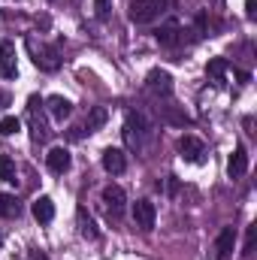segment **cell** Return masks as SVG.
Masks as SVG:
<instances>
[{
  "label": "cell",
  "instance_id": "1",
  "mask_svg": "<svg viewBox=\"0 0 257 260\" xmlns=\"http://www.w3.org/2000/svg\"><path fill=\"white\" fill-rule=\"evenodd\" d=\"M124 142L133 151H145L154 142V121L145 112H130L124 121Z\"/></svg>",
  "mask_w": 257,
  "mask_h": 260
},
{
  "label": "cell",
  "instance_id": "2",
  "mask_svg": "<svg viewBox=\"0 0 257 260\" xmlns=\"http://www.w3.org/2000/svg\"><path fill=\"white\" fill-rule=\"evenodd\" d=\"M27 49H30V58H34V64L40 67V70L55 73V70L61 67V55H58L55 46H46L43 40L37 43V37H27Z\"/></svg>",
  "mask_w": 257,
  "mask_h": 260
},
{
  "label": "cell",
  "instance_id": "3",
  "mask_svg": "<svg viewBox=\"0 0 257 260\" xmlns=\"http://www.w3.org/2000/svg\"><path fill=\"white\" fill-rule=\"evenodd\" d=\"M27 124H30V139L34 142H46L52 136V130L43 118V103L37 97H30V103H27Z\"/></svg>",
  "mask_w": 257,
  "mask_h": 260
},
{
  "label": "cell",
  "instance_id": "4",
  "mask_svg": "<svg viewBox=\"0 0 257 260\" xmlns=\"http://www.w3.org/2000/svg\"><path fill=\"white\" fill-rule=\"evenodd\" d=\"M145 91L160 103V100H170V94H173V76L167 73V70H151L148 73V79H145Z\"/></svg>",
  "mask_w": 257,
  "mask_h": 260
},
{
  "label": "cell",
  "instance_id": "5",
  "mask_svg": "<svg viewBox=\"0 0 257 260\" xmlns=\"http://www.w3.org/2000/svg\"><path fill=\"white\" fill-rule=\"evenodd\" d=\"M164 12V0H133L130 3V21L136 24H148Z\"/></svg>",
  "mask_w": 257,
  "mask_h": 260
},
{
  "label": "cell",
  "instance_id": "6",
  "mask_svg": "<svg viewBox=\"0 0 257 260\" xmlns=\"http://www.w3.org/2000/svg\"><path fill=\"white\" fill-rule=\"evenodd\" d=\"M188 34H191V30H185L179 21H167V24H160V27L154 30V40H157L160 46H182V43L191 40Z\"/></svg>",
  "mask_w": 257,
  "mask_h": 260
},
{
  "label": "cell",
  "instance_id": "7",
  "mask_svg": "<svg viewBox=\"0 0 257 260\" xmlns=\"http://www.w3.org/2000/svg\"><path fill=\"white\" fill-rule=\"evenodd\" d=\"M103 124H106V109L103 106H94L82 124H76V127L70 130V139H82L85 133H94V130H100Z\"/></svg>",
  "mask_w": 257,
  "mask_h": 260
},
{
  "label": "cell",
  "instance_id": "8",
  "mask_svg": "<svg viewBox=\"0 0 257 260\" xmlns=\"http://www.w3.org/2000/svg\"><path fill=\"white\" fill-rule=\"evenodd\" d=\"M103 203H106V212H109V218H121L124 215V206H127V197L124 191L118 188V185H109V188H103Z\"/></svg>",
  "mask_w": 257,
  "mask_h": 260
},
{
  "label": "cell",
  "instance_id": "9",
  "mask_svg": "<svg viewBox=\"0 0 257 260\" xmlns=\"http://www.w3.org/2000/svg\"><path fill=\"white\" fill-rule=\"evenodd\" d=\"M154 218H157V209L151 200H136L133 203V224L142 227V230H151L154 227Z\"/></svg>",
  "mask_w": 257,
  "mask_h": 260
},
{
  "label": "cell",
  "instance_id": "10",
  "mask_svg": "<svg viewBox=\"0 0 257 260\" xmlns=\"http://www.w3.org/2000/svg\"><path fill=\"white\" fill-rule=\"evenodd\" d=\"M18 64H15V43L3 40L0 43V79H15Z\"/></svg>",
  "mask_w": 257,
  "mask_h": 260
},
{
  "label": "cell",
  "instance_id": "11",
  "mask_svg": "<svg viewBox=\"0 0 257 260\" xmlns=\"http://www.w3.org/2000/svg\"><path fill=\"white\" fill-rule=\"evenodd\" d=\"M248 173V154H245V145H236L230 160H227V176L230 179H242Z\"/></svg>",
  "mask_w": 257,
  "mask_h": 260
},
{
  "label": "cell",
  "instance_id": "12",
  "mask_svg": "<svg viewBox=\"0 0 257 260\" xmlns=\"http://www.w3.org/2000/svg\"><path fill=\"white\" fill-rule=\"evenodd\" d=\"M179 151H182V157H185V160H191V164L203 160V154H206L203 142H200L197 136H191V133H185V136L179 139Z\"/></svg>",
  "mask_w": 257,
  "mask_h": 260
},
{
  "label": "cell",
  "instance_id": "13",
  "mask_svg": "<svg viewBox=\"0 0 257 260\" xmlns=\"http://www.w3.org/2000/svg\"><path fill=\"white\" fill-rule=\"evenodd\" d=\"M100 160H103V170H106V173H112V176H118V173H124V170H127V157H124V151H121V148H106Z\"/></svg>",
  "mask_w": 257,
  "mask_h": 260
},
{
  "label": "cell",
  "instance_id": "14",
  "mask_svg": "<svg viewBox=\"0 0 257 260\" xmlns=\"http://www.w3.org/2000/svg\"><path fill=\"white\" fill-rule=\"evenodd\" d=\"M233 245H236V230L233 227H224L215 239V257L218 260H227L233 254Z\"/></svg>",
  "mask_w": 257,
  "mask_h": 260
},
{
  "label": "cell",
  "instance_id": "15",
  "mask_svg": "<svg viewBox=\"0 0 257 260\" xmlns=\"http://www.w3.org/2000/svg\"><path fill=\"white\" fill-rule=\"evenodd\" d=\"M46 164H49V170L52 173H67L70 170V164H73V157H70V151L67 148H52L49 154H46Z\"/></svg>",
  "mask_w": 257,
  "mask_h": 260
},
{
  "label": "cell",
  "instance_id": "16",
  "mask_svg": "<svg viewBox=\"0 0 257 260\" xmlns=\"http://www.w3.org/2000/svg\"><path fill=\"white\" fill-rule=\"evenodd\" d=\"M46 109H49V115L55 118V121H64V118H70V112H73V103L67 100V97H49L46 100Z\"/></svg>",
  "mask_w": 257,
  "mask_h": 260
},
{
  "label": "cell",
  "instance_id": "17",
  "mask_svg": "<svg viewBox=\"0 0 257 260\" xmlns=\"http://www.w3.org/2000/svg\"><path fill=\"white\" fill-rule=\"evenodd\" d=\"M30 212H34V218H37L40 224H49V221L55 218V203H52L49 197H37L34 206H30Z\"/></svg>",
  "mask_w": 257,
  "mask_h": 260
},
{
  "label": "cell",
  "instance_id": "18",
  "mask_svg": "<svg viewBox=\"0 0 257 260\" xmlns=\"http://www.w3.org/2000/svg\"><path fill=\"white\" fill-rule=\"evenodd\" d=\"M157 112H160V118L167 121V124H179V127H185V124H191V118L179 109V106H170V103H164V106H157Z\"/></svg>",
  "mask_w": 257,
  "mask_h": 260
},
{
  "label": "cell",
  "instance_id": "19",
  "mask_svg": "<svg viewBox=\"0 0 257 260\" xmlns=\"http://www.w3.org/2000/svg\"><path fill=\"white\" fill-rule=\"evenodd\" d=\"M76 218H79V233L85 236V239H97V224L91 221V215L79 206V212H76Z\"/></svg>",
  "mask_w": 257,
  "mask_h": 260
},
{
  "label": "cell",
  "instance_id": "20",
  "mask_svg": "<svg viewBox=\"0 0 257 260\" xmlns=\"http://www.w3.org/2000/svg\"><path fill=\"white\" fill-rule=\"evenodd\" d=\"M227 70H230V64H227L224 58H212L209 67H206L209 79H215V82H221V85H224V79H227Z\"/></svg>",
  "mask_w": 257,
  "mask_h": 260
},
{
  "label": "cell",
  "instance_id": "21",
  "mask_svg": "<svg viewBox=\"0 0 257 260\" xmlns=\"http://www.w3.org/2000/svg\"><path fill=\"white\" fill-rule=\"evenodd\" d=\"M18 212H21V206H18L15 197L0 194V215H3V218H18Z\"/></svg>",
  "mask_w": 257,
  "mask_h": 260
},
{
  "label": "cell",
  "instance_id": "22",
  "mask_svg": "<svg viewBox=\"0 0 257 260\" xmlns=\"http://www.w3.org/2000/svg\"><path fill=\"white\" fill-rule=\"evenodd\" d=\"M0 179L3 182H15V164L9 154H0Z\"/></svg>",
  "mask_w": 257,
  "mask_h": 260
},
{
  "label": "cell",
  "instance_id": "23",
  "mask_svg": "<svg viewBox=\"0 0 257 260\" xmlns=\"http://www.w3.org/2000/svg\"><path fill=\"white\" fill-rule=\"evenodd\" d=\"M18 127H21V121H18L15 115H6V118H0V133H3V136H12V133H18Z\"/></svg>",
  "mask_w": 257,
  "mask_h": 260
},
{
  "label": "cell",
  "instance_id": "24",
  "mask_svg": "<svg viewBox=\"0 0 257 260\" xmlns=\"http://www.w3.org/2000/svg\"><path fill=\"white\" fill-rule=\"evenodd\" d=\"M254 242H257V227H248V236H245V248H242V254H245V257H251V251H254Z\"/></svg>",
  "mask_w": 257,
  "mask_h": 260
},
{
  "label": "cell",
  "instance_id": "25",
  "mask_svg": "<svg viewBox=\"0 0 257 260\" xmlns=\"http://www.w3.org/2000/svg\"><path fill=\"white\" fill-rule=\"evenodd\" d=\"M109 9H112V0H94V12H97L100 18H106Z\"/></svg>",
  "mask_w": 257,
  "mask_h": 260
},
{
  "label": "cell",
  "instance_id": "26",
  "mask_svg": "<svg viewBox=\"0 0 257 260\" xmlns=\"http://www.w3.org/2000/svg\"><path fill=\"white\" fill-rule=\"evenodd\" d=\"M245 18H248V21L257 18V0H245Z\"/></svg>",
  "mask_w": 257,
  "mask_h": 260
},
{
  "label": "cell",
  "instance_id": "27",
  "mask_svg": "<svg viewBox=\"0 0 257 260\" xmlns=\"http://www.w3.org/2000/svg\"><path fill=\"white\" fill-rule=\"evenodd\" d=\"M30 260H46V254H40V251H34V254H30Z\"/></svg>",
  "mask_w": 257,
  "mask_h": 260
},
{
  "label": "cell",
  "instance_id": "28",
  "mask_svg": "<svg viewBox=\"0 0 257 260\" xmlns=\"http://www.w3.org/2000/svg\"><path fill=\"white\" fill-rule=\"evenodd\" d=\"M0 242H3V236H0Z\"/></svg>",
  "mask_w": 257,
  "mask_h": 260
}]
</instances>
